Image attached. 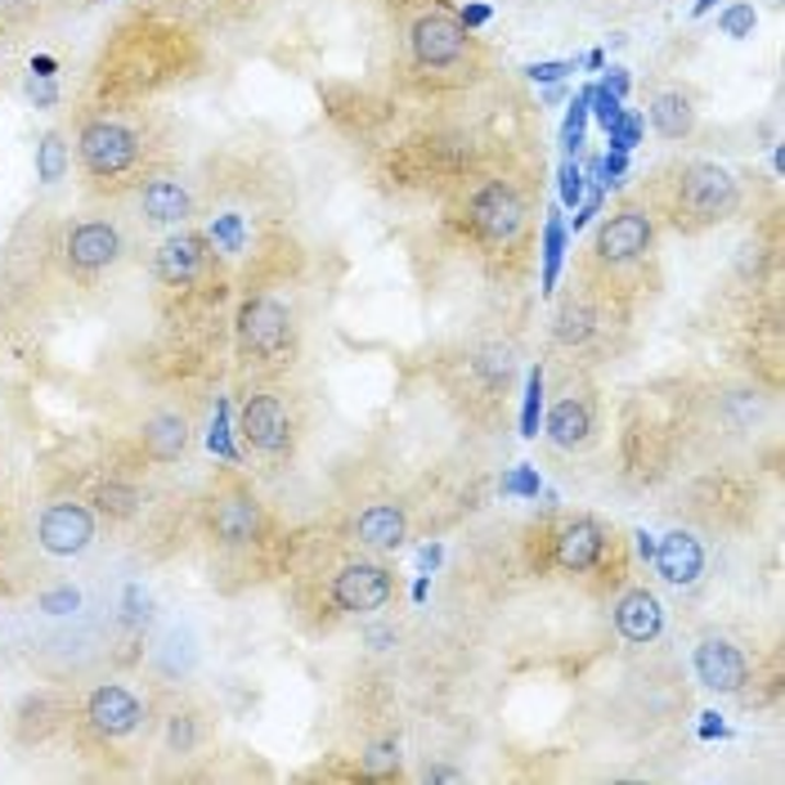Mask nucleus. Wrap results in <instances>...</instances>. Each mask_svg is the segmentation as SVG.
Instances as JSON below:
<instances>
[{
    "instance_id": "nucleus-1",
    "label": "nucleus",
    "mask_w": 785,
    "mask_h": 785,
    "mask_svg": "<svg viewBox=\"0 0 785 785\" xmlns=\"http://www.w3.org/2000/svg\"><path fill=\"white\" fill-rule=\"evenodd\" d=\"M736 203H741V184L718 162H692L678 180V212L692 216V225H714V220L731 216Z\"/></svg>"
},
{
    "instance_id": "nucleus-2",
    "label": "nucleus",
    "mask_w": 785,
    "mask_h": 785,
    "mask_svg": "<svg viewBox=\"0 0 785 785\" xmlns=\"http://www.w3.org/2000/svg\"><path fill=\"white\" fill-rule=\"evenodd\" d=\"M77 153H81V167L94 175V180H117L135 167L139 158V135L122 122H109V117H94L81 126L77 135Z\"/></svg>"
},
{
    "instance_id": "nucleus-3",
    "label": "nucleus",
    "mask_w": 785,
    "mask_h": 785,
    "mask_svg": "<svg viewBox=\"0 0 785 785\" xmlns=\"http://www.w3.org/2000/svg\"><path fill=\"white\" fill-rule=\"evenodd\" d=\"M467 216H471V229L485 242H516V234L525 229V203L508 180H485L471 193Z\"/></svg>"
},
{
    "instance_id": "nucleus-4",
    "label": "nucleus",
    "mask_w": 785,
    "mask_h": 785,
    "mask_svg": "<svg viewBox=\"0 0 785 785\" xmlns=\"http://www.w3.org/2000/svg\"><path fill=\"white\" fill-rule=\"evenodd\" d=\"M287 341H292V315L274 297H252L248 306L238 310V346H242V355L274 360V355L287 351Z\"/></svg>"
},
{
    "instance_id": "nucleus-5",
    "label": "nucleus",
    "mask_w": 785,
    "mask_h": 785,
    "mask_svg": "<svg viewBox=\"0 0 785 785\" xmlns=\"http://www.w3.org/2000/svg\"><path fill=\"white\" fill-rule=\"evenodd\" d=\"M409 45H413L418 68H431V72L458 68L467 59V27L454 14H445V10H431V14H422L413 23Z\"/></svg>"
},
{
    "instance_id": "nucleus-6",
    "label": "nucleus",
    "mask_w": 785,
    "mask_h": 785,
    "mask_svg": "<svg viewBox=\"0 0 785 785\" xmlns=\"http://www.w3.org/2000/svg\"><path fill=\"white\" fill-rule=\"evenodd\" d=\"M651 238H656L651 216L642 207H624V212H615V216H606L598 225V242H593V248H598V257L606 265H628V261L651 252Z\"/></svg>"
},
{
    "instance_id": "nucleus-7",
    "label": "nucleus",
    "mask_w": 785,
    "mask_h": 785,
    "mask_svg": "<svg viewBox=\"0 0 785 785\" xmlns=\"http://www.w3.org/2000/svg\"><path fill=\"white\" fill-rule=\"evenodd\" d=\"M390 570L377 566V561H355L346 566L337 579H332V602L346 611V615H368V611H382L390 602Z\"/></svg>"
},
{
    "instance_id": "nucleus-8",
    "label": "nucleus",
    "mask_w": 785,
    "mask_h": 785,
    "mask_svg": "<svg viewBox=\"0 0 785 785\" xmlns=\"http://www.w3.org/2000/svg\"><path fill=\"white\" fill-rule=\"evenodd\" d=\"M238 435L248 440L257 454L278 458L292 445V418H287L283 400L278 396H252L238 413Z\"/></svg>"
},
{
    "instance_id": "nucleus-9",
    "label": "nucleus",
    "mask_w": 785,
    "mask_h": 785,
    "mask_svg": "<svg viewBox=\"0 0 785 785\" xmlns=\"http://www.w3.org/2000/svg\"><path fill=\"white\" fill-rule=\"evenodd\" d=\"M36 534H41V548L50 557H77L94 538V516L81 503H55V508L41 512Z\"/></svg>"
},
{
    "instance_id": "nucleus-10",
    "label": "nucleus",
    "mask_w": 785,
    "mask_h": 785,
    "mask_svg": "<svg viewBox=\"0 0 785 785\" xmlns=\"http://www.w3.org/2000/svg\"><path fill=\"white\" fill-rule=\"evenodd\" d=\"M86 718H90V727L100 731V736H109V741H122V736L139 731V723H144V705L126 692V686L104 682V686H94V692H90V701H86Z\"/></svg>"
},
{
    "instance_id": "nucleus-11",
    "label": "nucleus",
    "mask_w": 785,
    "mask_h": 785,
    "mask_svg": "<svg viewBox=\"0 0 785 785\" xmlns=\"http://www.w3.org/2000/svg\"><path fill=\"white\" fill-rule=\"evenodd\" d=\"M692 664H696L701 686H709V692H718V696L741 692L746 678H750V664H746L741 647H731L727 637H705V642L696 647V656H692Z\"/></svg>"
},
{
    "instance_id": "nucleus-12",
    "label": "nucleus",
    "mask_w": 785,
    "mask_h": 785,
    "mask_svg": "<svg viewBox=\"0 0 785 785\" xmlns=\"http://www.w3.org/2000/svg\"><path fill=\"white\" fill-rule=\"evenodd\" d=\"M117 257H122L117 225H109V220H81V225H72V234H68V265L72 270L94 274V270H109Z\"/></svg>"
},
{
    "instance_id": "nucleus-13",
    "label": "nucleus",
    "mask_w": 785,
    "mask_h": 785,
    "mask_svg": "<svg viewBox=\"0 0 785 785\" xmlns=\"http://www.w3.org/2000/svg\"><path fill=\"white\" fill-rule=\"evenodd\" d=\"M656 574L673 588H692L705 570V548H701V538L696 534H686V530H669L660 544H656Z\"/></svg>"
},
{
    "instance_id": "nucleus-14",
    "label": "nucleus",
    "mask_w": 785,
    "mask_h": 785,
    "mask_svg": "<svg viewBox=\"0 0 785 785\" xmlns=\"http://www.w3.org/2000/svg\"><path fill=\"white\" fill-rule=\"evenodd\" d=\"M602 557H606V530L593 516H574V521L561 525V534H557V566L561 570L583 574V570L602 566Z\"/></svg>"
},
{
    "instance_id": "nucleus-15",
    "label": "nucleus",
    "mask_w": 785,
    "mask_h": 785,
    "mask_svg": "<svg viewBox=\"0 0 785 785\" xmlns=\"http://www.w3.org/2000/svg\"><path fill=\"white\" fill-rule=\"evenodd\" d=\"M615 628L619 637H628V642H656L660 628H664V606L656 593H647V588H628V593L615 602Z\"/></svg>"
},
{
    "instance_id": "nucleus-16",
    "label": "nucleus",
    "mask_w": 785,
    "mask_h": 785,
    "mask_svg": "<svg viewBox=\"0 0 785 785\" xmlns=\"http://www.w3.org/2000/svg\"><path fill=\"white\" fill-rule=\"evenodd\" d=\"M207 265V238L203 234H171L158 248V278L171 287H184Z\"/></svg>"
},
{
    "instance_id": "nucleus-17",
    "label": "nucleus",
    "mask_w": 785,
    "mask_h": 785,
    "mask_svg": "<svg viewBox=\"0 0 785 785\" xmlns=\"http://www.w3.org/2000/svg\"><path fill=\"white\" fill-rule=\"evenodd\" d=\"M139 212L153 225H184L193 216V193L171 175H153L139 189Z\"/></svg>"
},
{
    "instance_id": "nucleus-18",
    "label": "nucleus",
    "mask_w": 785,
    "mask_h": 785,
    "mask_svg": "<svg viewBox=\"0 0 785 785\" xmlns=\"http://www.w3.org/2000/svg\"><path fill=\"white\" fill-rule=\"evenodd\" d=\"M212 530L220 544L229 548H242V544H252V538L261 534V508L252 494H225L212 512Z\"/></svg>"
},
{
    "instance_id": "nucleus-19",
    "label": "nucleus",
    "mask_w": 785,
    "mask_h": 785,
    "mask_svg": "<svg viewBox=\"0 0 785 785\" xmlns=\"http://www.w3.org/2000/svg\"><path fill=\"white\" fill-rule=\"evenodd\" d=\"M405 534H409V521H405V512H400L396 503H373V508H364L360 521H355V538H360V544L382 548V553L400 548Z\"/></svg>"
},
{
    "instance_id": "nucleus-20",
    "label": "nucleus",
    "mask_w": 785,
    "mask_h": 785,
    "mask_svg": "<svg viewBox=\"0 0 785 785\" xmlns=\"http://www.w3.org/2000/svg\"><path fill=\"white\" fill-rule=\"evenodd\" d=\"M189 450V422L184 413H153L144 422V454L153 463H175Z\"/></svg>"
},
{
    "instance_id": "nucleus-21",
    "label": "nucleus",
    "mask_w": 785,
    "mask_h": 785,
    "mask_svg": "<svg viewBox=\"0 0 785 785\" xmlns=\"http://www.w3.org/2000/svg\"><path fill=\"white\" fill-rule=\"evenodd\" d=\"M647 117H651L660 139H686L692 126H696V109H692V100H686L682 90H660L651 100V109H647Z\"/></svg>"
},
{
    "instance_id": "nucleus-22",
    "label": "nucleus",
    "mask_w": 785,
    "mask_h": 785,
    "mask_svg": "<svg viewBox=\"0 0 785 785\" xmlns=\"http://www.w3.org/2000/svg\"><path fill=\"white\" fill-rule=\"evenodd\" d=\"M593 435V409H588L583 400H561V405H553V413H548V440L557 450H579L583 440Z\"/></svg>"
},
{
    "instance_id": "nucleus-23",
    "label": "nucleus",
    "mask_w": 785,
    "mask_h": 785,
    "mask_svg": "<svg viewBox=\"0 0 785 785\" xmlns=\"http://www.w3.org/2000/svg\"><path fill=\"white\" fill-rule=\"evenodd\" d=\"M68 162H72V153H68L64 135L59 130H45L36 139V180L41 184H59L68 175Z\"/></svg>"
},
{
    "instance_id": "nucleus-24",
    "label": "nucleus",
    "mask_w": 785,
    "mask_h": 785,
    "mask_svg": "<svg viewBox=\"0 0 785 785\" xmlns=\"http://www.w3.org/2000/svg\"><path fill=\"white\" fill-rule=\"evenodd\" d=\"M566 238H570V229H566L561 212H548V220H544V287L548 292L557 287V274L566 261Z\"/></svg>"
},
{
    "instance_id": "nucleus-25",
    "label": "nucleus",
    "mask_w": 785,
    "mask_h": 785,
    "mask_svg": "<svg viewBox=\"0 0 785 785\" xmlns=\"http://www.w3.org/2000/svg\"><path fill=\"white\" fill-rule=\"evenodd\" d=\"M207 242H212L216 252H225V257H238L242 248H248V220L234 216V212L216 216V220L207 225Z\"/></svg>"
},
{
    "instance_id": "nucleus-26",
    "label": "nucleus",
    "mask_w": 785,
    "mask_h": 785,
    "mask_svg": "<svg viewBox=\"0 0 785 785\" xmlns=\"http://www.w3.org/2000/svg\"><path fill=\"white\" fill-rule=\"evenodd\" d=\"M593 328H598V319H593V310L588 306H566L561 315H557V341L561 346H583L588 337H593Z\"/></svg>"
},
{
    "instance_id": "nucleus-27",
    "label": "nucleus",
    "mask_w": 785,
    "mask_h": 785,
    "mask_svg": "<svg viewBox=\"0 0 785 785\" xmlns=\"http://www.w3.org/2000/svg\"><path fill=\"white\" fill-rule=\"evenodd\" d=\"M642 126H647V122H642V113H628V109H624V113L606 126L611 149H615V153H633L637 144H642Z\"/></svg>"
},
{
    "instance_id": "nucleus-28",
    "label": "nucleus",
    "mask_w": 785,
    "mask_h": 785,
    "mask_svg": "<svg viewBox=\"0 0 785 785\" xmlns=\"http://www.w3.org/2000/svg\"><path fill=\"white\" fill-rule=\"evenodd\" d=\"M754 27H759V14H754V5H746V0H731V5L718 14V32L731 36V41L754 36Z\"/></svg>"
},
{
    "instance_id": "nucleus-29",
    "label": "nucleus",
    "mask_w": 785,
    "mask_h": 785,
    "mask_svg": "<svg viewBox=\"0 0 785 785\" xmlns=\"http://www.w3.org/2000/svg\"><path fill=\"white\" fill-rule=\"evenodd\" d=\"M583 126H588V90L570 104V113H566V122H561V149H566V158H579V149H583Z\"/></svg>"
},
{
    "instance_id": "nucleus-30",
    "label": "nucleus",
    "mask_w": 785,
    "mask_h": 785,
    "mask_svg": "<svg viewBox=\"0 0 785 785\" xmlns=\"http://www.w3.org/2000/svg\"><path fill=\"white\" fill-rule=\"evenodd\" d=\"M94 503H100L104 512H113V516H135V508H139V489L113 480V485L100 489V499H94Z\"/></svg>"
},
{
    "instance_id": "nucleus-31",
    "label": "nucleus",
    "mask_w": 785,
    "mask_h": 785,
    "mask_svg": "<svg viewBox=\"0 0 785 785\" xmlns=\"http://www.w3.org/2000/svg\"><path fill=\"white\" fill-rule=\"evenodd\" d=\"M193 746H198V723H193V714H171L167 718V750L189 754Z\"/></svg>"
},
{
    "instance_id": "nucleus-32",
    "label": "nucleus",
    "mask_w": 785,
    "mask_h": 785,
    "mask_svg": "<svg viewBox=\"0 0 785 785\" xmlns=\"http://www.w3.org/2000/svg\"><path fill=\"white\" fill-rule=\"evenodd\" d=\"M538 409H544V368H534L525 382V409H521V431L538 435Z\"/></svg>"
},
{
    "instance_id": "nucleus-33",
    "label": "nucleus",
    "mask_w": 785,
    "mask_h": 785,
    "mask_svg": "<svg viewBox=\"0 0 785 785\" xmlns=\"http://www.w3.org/2000/svg\"><path fill=\"white\" fill-rule=\"evenodd\" d=\"M624 113V100H615V94L606 86H588V117H598V126L606 130L615 117Z\"/></svg>"
},
{
    "instance_id": "nucleus-34",
    "label": "nucleus",
    "mask_w": 785,
    "mask_h": 785,
    "mask_svg": "<svg viewBox=\"0 0 785 785\" xmlns=\"http://www.w3.org/2000/svg\"><path fill=\"white\" fill-rule=\"evenodd\" d=\"M557 180H561V203H566V207H579V203H583V193H588L579 162H574V158H566V162H561V171H557Z\"/></svg>"
},
{
    "instance_id": "nucleus-35",
    "label": "nucleus",
    "mask_w": 785,
    "mask_h": 785,
    "mask_svg": "<svg viewBox=\"0 0 785 785\" xmlns=\"http://www.w3.org/2000/svg\"><path fill=\"white\" fill-rule=\"evenodd\" d=\"M400 767V741H377L368 754H364V772L382 776V772H396Z\"/></svg>"
},
{
    "instance_id": "nucleus-36",
    "label": "nucleus",
    "mask_w": 785,
    "mask_h": 785,
    "mask_svg": "<svg viewBox=\"0 0 785 785\" xmlns=\"http://www.w3.org/2000/svg\"><path fill=\"white\" fill-rule=\"evenodd\" d=\"M23 94H27L36 109H55V104H59V86H55V77H36V72H27Z\"/></svg>"
},
{
    "instance_id": "nucleus-37",
    "label": "nucleus",
    "mask_w": 785,
    "mask_h": 785,
    "mask_svg": "<svg viewBox=\"0 0 785 785\" xmlns=\"http://www.w3.org/2000/svg\"><path fill=\"white\" fill-rule=\"evenodd\" d=\"M570 72H579V64H574V59H557V64H525V77H530V81H544V86H557V81H566Z\"/></svg>"
},
{
    "instance_id": "nucleus-38",
    "label": "nucleus",
    "mask_w": 785,
    "mask_h": 785,
    "mask_svg": "<svg viewBox=\"0 0 785 785\" xmlns=\"http://www.w3.org/2000/svg\"><path fill=\"white\" fill-rule=\"evenodd\" d=\"M207 445H212V454H220V458H238V454H234V440H229V409H225V405L216 409V422H212Z\"/></svg>"
},
{
    "instance_id": "nucleus-39",
    "label": "nucleus",
    "mask_w": 785,
    "mask_h": 785,
    "mask_svg": "<svg viewBox=\"0 0 785 785\" xmlns=\"http://www.w3.org/2000/svg\"><path fill=\"white\" fill-rule=\"evenodd\" d=\"M81 606V593L77 588H55V593H45L41 598V611H50V615H68Z\"/></svg>"
},
{
    "instance_id": "nucleus-40",
    "label": "nucleus",
    "mask_w": 785,
    "mask_h": 785,
    "mask_svg": "<svg viewBox=\"0 0 785 785\" xmlns=\"http://www.w3.org/2000/svg\"><path fill=\"white\" fill-rule=\"evenodd\" d=\"M503 489H508V494H538V476H534L530 467H516V471L503 480Z\"/></svg>"
},
{
    "instance_id": "nucleus-41",
    "label": "nucleus",
    "mask_w": 785,
    "mask_h": 785,
    "mask_svg": "<svg viewBox=\"0 0 785 785\" xmlns=\"http://www.w3.org/2000/svg\"><path fill=\"white\" fill-rule=\"evenodd\" d=\"M602 72H606V77H602V86L615 94V100H624V94H628V86H633V81H628V68L611 64V68H602Z\"/></svg>"
},
{
    "instance_id": "nucleus-42",
    "label": "nucleus",
    "mask_w": 785,
    "mask_h": 785,
    "mask_svg": "<svg viewBox=\"0 0 785 785\" xmlns=\"http://www.w3.org/2000/svg\"><path fill=\"white\" fill-rule=\"evenodd\" d=\"M458 23H463L467 32H471V27H480V23H489V5H463Z\"/></svg>"
},
{
    "instance_id": "nucleus-43",
    "label": "nucleus",
    "mask_w": 785,
    "mask_h": 785,
    "mask_svg": "<svg viewBox=\"0 0 785 785\" xmlns=\"http://www.w3.org/2000/svg\"><path fill=\"white\" fill-rule=\"evenodd\" d=\"M368 647H373V651L396 647V628H382V624H377V628H368Z\"/></svg>"
},
{
    "instance_id": "nucleus-44",
    "label": "nucleus",
    "mask_w": 785,
    "mask_h": 785,
    "mask_svg": "<svg viewBox=\"0 0 785 785\" xmlns=\"http://www.w3.org/2000/svg\"><path fill=\"white\" fill-rule=\"evenodd\" d=\"M426 781H463V772H454V767H431Z\"/></svg>"
},
{
    "instance_id": "nucleus-45",
    "label": "nucleus",
    "mask_w": 785,
    "mask_h": 785,
    "mask_svg": "<svg viewBox=\"0 0 785 785\" xmlns=\"http://www.w3.org/2000/svg\"><path fill=\"white\" fill-rule=\"evenodd\" d=\"M637 553H642V557H656V538H651L647 530H642V534H637Z\"/></svg>"
},
{
    "instance_id": "nucleus-46",
    "label": "nucleus",
    "mask_w": 785,
    "mask_h": 785,
    "mask_svg": "<svg viewBox=\"0 0 785 785\" xmlns=\"http://www.w3.org/2000/svg\"><path fill=\"white\" fill-rule=\"evenodd\" d=\"M583 68H593V72H602V68H606V55H602V50H588V55H583Z\"/></svg>"
},
{
    "instance_id": "nucleus-47",
    "label": "nucleus",
    "mask_w": 785,
    "mask_h": 785,
    "mask_svg": "<svg viewBox=\"0 0 785 785\" xmlns=\"http://www.w3.org/2000/svg\"><path fill=\"white\" fill-rule=\"evenodd\" d=\"M32 72H36V77H55V59H45V55L32 59Z\"/></svg>"
},
{
    "instance_id": "nucleus-48",
    "label": "nucleus",
    "mask_w": 785,
    "mask_h": 785,
    "mask_svg": "<svg viewBox=\"0 0 785 785\" xmlns=\"http://www.w3.org/2000/svg\"><path fill=\"white\" fill-rule=\"evenodd\" d=\"M714 5H718V0H696V5H692V19H705Z\"/></svg>"
},
{
    "instance_id": "nucleus-49",
    "label": "nucleus",
    "mask_w": 785,
    "mask_h": 785,
    "mask_svg": "<svg viewBox=\"0 0 785 785\" xmlns=\"http://www.w3.org/2000/svg\"><path fill=\"white\" fill-rule=\"evenodd\" d=\"M0 10H5V14H23L27 0H0Z\"/></svg>"
},
{
    "instance_id": "nucleus-50",
    "label": "nucleus",
    "mask_w": 785,
    "mask_h": 785,
    "mask_svg": "<svg viewBox=\"0 0 785 785\" xmlns=\"http://www.w3.org/2000/svg\"><path fill=\"white\" fill-rule=\"evenodd\" d=\"M440 561V548H422V570H431Z\"/></svg>"
},
{
    "instance_id": "nucleus-51",
    "label": "nucleus",
    "mask_w": 785,
    "mask_h": 785,
    "mask_svg": "<svg viewBox=\"0 0 785 785\" xmlns=\"http://www.w3.org/2000/svg\"><path fill=\"white\" fill-rule=\"evenodd\" d=\"M561 94H566V90H561V81H557V86H548V90H544V100H548V104H557Z\"/></svg>"
}]
</instances>
